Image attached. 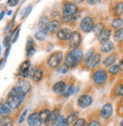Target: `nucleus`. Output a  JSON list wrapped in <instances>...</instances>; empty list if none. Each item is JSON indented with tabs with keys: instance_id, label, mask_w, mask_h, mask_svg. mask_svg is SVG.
I'll use <instances>...</instances> for the list:
<instances>
[{
	"instance_id": "nucleus-1",
	"label": "nucleus",
	"mask_w": 123,
	"mask_h": 126,
	"mask_svg": "<svg viewBox=\"0 0 123 126\" xmlns=\"http://www.w3.org/2000/svg\"><path fill=\"white\" fill-rule=\"evenodd\" d=\"M27 95V94L25 93L23 90L15 85L7 94L5 103H7L13 110L19 109L24 103Z\"/></svg>"
},
{
	"instance_id": "nucleus-2",
	"label": "nucleus",
	"mask_w": 123,
	"mask_h": 126,
	"mask_svg": "<svg viewBox=\"0 0 123 126\" xmlns=\"http://www.w3.org/2000/svg\"><path fill=\"white\" fill-rule=\"evenodd\" d=\"M83 56L84 49L82 46L75 49H69L65 54L63 63L69 70L70 69L73 70L77 66H80L83 59Z\"/></svg>"
},
{
	"instance_id": "nucleus-3",
	"label": "nucleus",
	"mask_w": 123,
	"mask_h": 126,
	"mask_svg": "<svg viewBox=\"0 0 123 126\" xmlns=\"http://www.w3.org/2000/svg\"><path fill=\"white\" fill-rule=\"evenodd\" d=\"M91 72V80L95 88H102L108 82V71L103 66H99Z\"/></svg>"
},
{
	"instance_id": "nucleus-4",
	"label": "nucleus",
	"mask_w": 123,
	"mask_h": 126,
	"mask_svg": "<svg viewBox=\"0 0 123 126\" xmlns=\"http://www.w3.org/2000/svg\"><path fill=\"white\" fill-rule=\"evenodd\" d=\"M94 88L93 86H88L87 87L82 94L78 97L77 100V106L81 109H85L88 107H90L94 100V97L92 95V93H94Z\"/></svg>"
},
{
	"instance_id": "nucleus-5",
	"label": "nucleus",
	"mask_w": 123,
	"mask_h": 126,
	"mask_svg": "<svg viewBox=\"0 0 123 126\" xmlns=\"http://www.w3.org/2000/svg\"><path fill=\"white\" fill-rule=\"evenodd\" d=\"M50 69L48 67L47 63L42 62L38 65H35L31 75V79L35 84L41 82L43 79L46 76V74Z\"/></svg>"
},
{
	"instance_id": "nucleus-6",
	"label": "nucleus",
	"mask_w": 123,
	"mask_h": 126,
	"mask_svg": "<svg viewBox=\"0 0 123 126\" xmlns=\"http://www.w3.org/2000/svg\"><path fill=\"white\" fill-rule=\"evenodd\" d=\"M63 52L62 51H52L46 60V63L48 67L51 70H57V68L61 65L63 60Z\"/></svg>"
},
{
	"instance_id": "nucleus-7",
	"label": "nucleus",
	"mask_w": 123,
	"mask_h": 126,
	"mask_svg": "<svg viewBox=\"0 0 123 126\" xmlns=\"http://www.w3.org/2000/svg\"><path fill=\"white\" fill-rule=\"evenodd\" d=\"M95 24L94 17L91 15H88L81 18L78 24V29L84 33H89L93 32Z\"/></svg>"
},
{
	"instance_id": "nucleus-8",
	"label": "nucleus",
	"mask_w": 123,
	"mask_h": 126,
	"mask_svg": "<svg viewBox=\"0 0 123 126\" xmlns=\"http://www.w3.org/2000/svg\"><path fill=\"white\" fill-rule=\"evenodd\" d=\"M33 68H34V66L31 65L30 61L26 59L19 65L17 70V74L22 79H27L29 77L31 78Z\"/></svg>"
},
{
	"instance_id": "nucleus-9",
	"label": "nucleus",
	"mask_w": 123,
	"mask_h": 126,
	"mask_svg": "<svg viewBox=\"0 0 123 126\" xmlns=\"http://www.w3.org/2000/svg\"><path fill=\"white\" fill-rule=\"evenodd\" d=\"M72 30L71 28L69 27H62L55 35L57 39V43L59 44L58 45L62 47V45H65V46L68 47V42L71 38V36L72 34Z\"/></svg>"
},
{
	"instance_id": "nucleus-10",
	"label": "nucleus",
	"mask_w": 123,
	"mask_h": 126,
	"mask_svg": "<svg viewBox=\"0 0 123 126\" xmlns=\"http://www.w3.org/2000/svg\"><path fill=\"white\" fill-rule=\"evenodd\" d=\"M62 9V16L72 18V17L79 11V7L74 2L65 1L63 2Z\"/></svg>"
},
{
	"instance_id": "nucleus-11",
	"label": "nucleus",
	"mask_w": 123,
	"mask_h": 126,
	"mask_svg": "<svg viewBox=\"0 0 123 126\" xmlns=\"http://www.w3.org/2000/svg\"><path fill=\"white\" fill-rule=\"evenodd\" d=\"M101 59H102V54L99 51H96L92 55L89 60L87 61V63H85V65L83 66L82 69H87L88 70H93L94 69L99 67V65L101 62Z\"/></svg>"
},
{
	"instance_id": "nucleus-12",
	"label": "nucleus",
	"mask_w": 123,
	"mask_h": 126,
	"mask_svg": "<svg viewBox=\"0 0 123 126\" xmlns=\"http://www.w3.org/2000/svg\"><path fill=\"white\" fill-rule=\"evenodd\" d=\"M82 36L79 30H74L71 36V38L68 42L69 49H75L81 46Z\"/></svg>"
},
{
	"instance_id": "nucleus-13",
	"label": "nucleus",
	"mask_w": 123,
	"mask_h": 126,
	"mask_svg": "<svg viewBox=\"0 0 123 126\" xmlns=\"http://www.w3.org/2000/svg\"><path fill=\"white\" fill-rule=\"evenodd\" d=\"M110 13L115 17H121L123 15V1L113 2L110 6Z\"/></svg>"
},
{
	"instance_id": "nucleus-14",
	"label": "nucleus",
	"mask_w": 123,
	"mask_h": 126,
	"mask_svg": "<svg viewBox=\"0 0 123 126\" xmlns=\"http://www.w3.org/2000/svg\"><path fill=\"white\" fill-rule=\"evenodd\" d=\"M60 111H61L60 107H55L52 110H51L49 116L47 117L45 123H44L45 125L46 126H53L55 121L57 120V119L60 116Z\"/></svg>"
},
{
	"instance_id": "nucleus-15",
	"label": "nucleus",
	"mask_w": 123,
	"mask_h": 126,
	"mask_svg": "<svg viewBox=\"0 0 123 126\" xmlns=\"http://www.w3.org/2000/svg\"><path fill=\"white\" fill-rule=\"evenodd\" d=\"M113 112V105L110 103H106L105 104L103 107L100 110V112H99V116L101 117L103 119H109L112 114Z\"/></svg>"
},
{
	"instance_id": "nucleus-16",
	"label": "nucleus",
	"mask_w": 123,
	"mask_h": 126,
	"mask_svg": "<svg viewBox=\"0 0 123 126\" xmlns=\"http://www.w3.org/2000/svg\"><path fill=\"white\" fill-rule=\"evenodd\" d=\"M50 19L47 15H42L38 21V28L39 30L43 31L46 33L49 32V24H50Z\"/></svg>"
},
{
	"instance_id": "nucleus-17",
	"label": "nucleus",
	"mask_w": 123,
	"mask_h": 126,
	"mask_svg": "<svg viewBox=\"0 0 123 126\" xmlns=\"http://www.w3.org/2000/svg\"><path fill=\"white\" fill-rule=\"evenodd\" d=\"M112 34V28L109 27H106L105 29L103 30V32L99 35V36L97 38L99 44L103 45L109 41V38Z\"/></svg>"
},
{
	"instance_id": "nucleus-18",
	"label": "nucleus",
	"mask_w": 123,
	"mask_h": 126,
	"mask_svg": "<svg viewBox=\"0 0 123 126\" xmlns=\"http://www.w3.org/2000/svg\"><path fill=\"white\" fill-rule=\"evenodd\" d=\"M111 97H122L123 96V79L117 81L111 91Z\"/></svg>"
},
{
	"instance_id": "nucleus-19",
	"label": "nucleus",
	"mask_w": 123,
	"mask_h": 126,
	"mask_svg": "<svg viewBox=\"0 0 123 126\" xmlns=\"http://www.w3.org/2000/svg\"><path fill=\"white\" fill-rule=\"evenodd\" d=\"M118 58V54L116 51L111 52L110 54H109L106 58H104V60L102 62V64L104 67L106 68H109V66H111L112 65L115 64V62L116 61Z\"/></svg>"
},
{
	"instance_id": "nucleus-20",
	"label": "nucleus",
	"mask_w": 123,
	"mask_h": 126,
	"mask_svg": "<svg viewBox=\"0 0 123 126\" xmlns=\"http://www.w3.org/2000/svg\"><path fill=\"white\" fill-rule=\"evenodd\" d=\"M15 85L18 86L20 88H21L25 91V93L26 94H28L29 93H30L31 89H32V85L31 83L27 80L26 79H21L15 83Z\"/></svg>"
},
{
	"instance_id": "nucleus-21",
	"label": "nucleus",
	"mask_w": 123,
	"mask_h": 126,
	"mask_svg": "<svg viewBox=\"0 0 123 126\" xmlns=\"http://www.w3.org/2000/svg\"><path fill=\"white\" fill-rule=\"evenodd\" d=\"M65 85H66V78L65 79L59 80V81L56 82L52 85V92L55 94L60 96L62 93L63 92V91L65 88Z\"/></svg>"
},
{
	"instance_id": "nucleus-22",
	"label": "nucleus",
	"mask_w": 123,
	"mask_h": 126,
	"mask_svg": "<svg viewBox=\"0 0 123 126\" xmlns=\"http://www.w3.org/2000/svg\"><path fill=\"white\" fill-rule=\"evenodd\" d=\"M62 29V23L59 20H51L49 28V33L50 36L56 35L57 32Z\"/></svg>"
},
{
	"instance_id": "nucleus-23",
	"label": "nucleus",
	"mask_w": 123,
	"mask_h": 126,
	"mask_svg": "<svg viewBox=\"0 0 123 126\" xmlns=\"http://www.w3.org/2000/svg\"><path fill=\"white\" fill-rule=\"evenodd\" d=\"M12 108L7 103L4 102L1 104V107H0V115L1 117L4 116H10L11 114L12 113Z\"/></svg>"
},
{
	"instance_id": "nucleus-24",
	"label": "nucleus",
	"mask_w": 123,
	"mask_h": 126,
	"mask_svg": "<svg viewBox=\"0 0 123 126\" xmlns=\"http://www.w3.org/2000/svg\"><path fill=\"white\" fill-rule=\"evenodd\" d=\"M28 126H34L39 123V112H31L27 119Z\"/></svg>"
},
{
	"instance_id": "nucleus-25",
	"label": "nucleus",
	"mask_w": 123,
	"mask_h": 126,
	"mask_svg": "<svg viewBox=\"0 0 123 126\" xmlns=\"http://www.w3.org/2000/svg\"><path fill=\"white\" fill-rule=\"evenodd\" d=\"M115 47V45L114 43L112 42V41H109L106 43L103 44L101 45V47L99 48V52L100 53H103V54H108L110 53L112 51Z\"/></svg>"
},
{
	"instance_id": "nucleus-26",
	"label": "nucleus",
	"mask_w": 123,
	"mask_h": 126,
	"mask_svg": "<svg viewBox=\"0 0 123 126\" xmlns=\"http://www.w3.org/2000/svg\"><path fill=\"white\" fill-rule=\"evenodd\" d=\"M106 26L105 25L104 23L102 21V20H100V21H98L97 22L96 24H95V26H94V28L93 30V32L94 34L95 35V36L97 38L99 36V35L100 33H101L103 32V30L105 29Z\"/></svg>"
},
{
	"instance_id": "nucleus-27",
	"label": "nucleus",
	"mask_w": 123,
	"mask_h": 126,
	"mask_svg": "<svg viewBox=\"0 0 123 126\" xmlns=\"http://www.w3.org/2000/svg\"><path fill=\"white\" fill-rule=\"evenodd\" d=\"M95 51H96V48H95L94 47H91L90 49H88V50L86 51V53H85V54H84V56H83V59H82V61H81V65H80L81 68H83V66L85 65V63H87V61L89 60V58H91V55H92Z\"/></svg>"
},
{
	"instance_id": "nucleus-28",
	"label": "nucleus",
	"mask_w": 123,
	"mask_h": 126,
	"mask_svg": "<svg viewBox=\"0 0 123 126\" xmlns=\"http://www.w3.org/2000/svg\"><path fill=\"white\" fill-rule=\"evenodd\" d=\"M51 110L49 109H43L39 112V122L41 124L45 123L47 117L49 116Z\"/></svg>"
},
{
	"instance_id": "nucleus-29",
	"label": "nucleus",
	"mask_w": 123,
	"mask_h": 126,
	"mask_svg": "<svg viewBox=\"0 0 123 126\" xmlns=\"http://www.w3.org/2000/svg\"><path fill=\"white\" fill-rule=\"evenodd\" d=\"M114 41L117 43H122L123 42V27H121L116 30L113 34Z\"/></svg>"
},
{
	"instance_id": "nucleus-30",
	"label": "nucleus",
	"mask_w": 123,
	"mask_h": 126,
	"mask_svg": "<svg viewBox=\"0 0 123 126\" xmlns=\"http://www.w3.org/2000/svg\"><path fill=\"white\" fill-rule=\"evenodd\" d=\"M78 115H79V112L77 110H73L72 111L68 116L66 117V121H67V123L69 125L72 124V123H74L77 119V117H78Z\"/></svg>"
},
{
	"instance_id": "nucleus-31",
	"label": "nucleus",
	"mask_w": 123,
	"mask_h": 126,
	"mask_svg": "<svg viewBox=\"0 0 123 126\" xmlns=\"http://www.w3.org/2000/svg\"><path fill=\"white\" fill-rule=\"evenodd\" d=\"M123 24V19L122 17H115L111 22V28L113 30H118L122 27Z\"/></svg>"
},
{
	"instance_id": "nucleus-32",
	"label": "nucleus",
	"mask_w": 123,
	"mask_h": 126,
	"mask_svg": "<svg viewBox=\"0 0 123 126\" xmlns=\"http://www.w3.org/2000/svg\"><path fill=\"white\" fill-rule=\"evenodd\" d=\"M14 121L11 116L1 117L0 119V126H13Z\"/></svg>"
},
{
	"instance_id": "nucleus-33",
	"label": "nucleus",
	"mask_w": 123,
	"mask_h": 126,
	"mask_svg": "<svg viewBox=\"0 0 123 126\" xmlns=\"http://www.w3.org/2000/svg\"><path fill=\"white\" fill-rule=\"evenodd\" d=\"M108 73L110 75V76H116L119 72H120V69H119V64H113L111 66H109L108 68Z\"/></svg>"
},
{
	"instance_id": "nucleus-34",
	"label": "nucleus",
	"mask_w": 123,
	"mask_h": 126,
	"mask_svg": "<svg viewBox=\"0 0 123 126\" xmlns=\"http://www.w3.org/2000/svg\"><path fill=\"white\" fill-rule=\"evenodd\" d=\"M69 125L67 123L66 118H65L63 115H60L57 119V120L55 121L53 126H69Z\"/></svg>"
},
{
	"instance_id": "nucleus-35",
	"label": "nucleus",
	"mask_w": 123,
	"mask_h": 126,
	"mask_svg": "<svg viewBox=\"0 0 123 126\" xmlns=\"http://www.w3.org/2000/svg\"><path fill=\"white\" fill-rule=\"evenodd\" d=\"M47 33L44 32L43 31H40V30L37 31L34 34V38L40 42L45 41V39H47Z\"/></svg>"
},
{
	"instance_id": "nucleus-36",
	"label": "nucleus",
	"mask_w": 123,
	"mask_h": 126,
	"mask_svg": "<svg viewBox=\"0 0 123 126\" xmlns=\"http://www.w3.org/2000/svg\"><path fill=\"white\" fill-rule=\"evenodd\" d=\"M35 48V42L33 40V37L29 36L27 38V42H26V46H25V51H27L31 48Z\"/></svg>"
},
{
	"instance_id": "nucleus-37",
	"label": "nucleus",
	"mask_w": 123,
	"mask_h": 126,
	"mask_svg": "<svg viewBox=\"0 0 123 126\" xmlns=\"http://www.w3.org/2000/svg\"><path fill=\"white\" fill-rule=\"evenodd\" d=\"M32 8H33V5H32L31 4H29V5L24 9L23 13H21V20H25V19H26V18L28 17V15H30V13L31 12Z\"/></svg>"
},
{
	"instance_id": "nucleus-38",
	"label": "nucleus",
	"mask_w": 123,
	"mask_h": 126,
	"mask_svg": "<svg viewBox=\"0 0 123 126\" xmlns=\"http://www.w3.org/2000/svg\"><path fill=\"white\" fill-rule=\"evenodd\" d=\"M87 121L84 118H79L77 119L73 124L72 126H86Z\"/></svg>"
},
{
	"instance_id": "nucleus-39",
	"label": "nucleus",
	"mask_w": 123,
	"mask_h": 126,
	"mask_svg": "<svg viewBox=\"0 0 123 126\" xmlns=\"http://www.w3.org/2000/svg\"><path fill=\"white\" fill-rule=\"evenodd\" d=\"M69 70V69L63 63V64H61V65L57 68V70H57V72H58L59 73L65 74V73H68Z\"/></svg>"
},
{
	"instance_id": "nucleus-40",
	"label": "nucleus",
	"mask_w": 123,
	"mask_h": 126,
	"mask_svg": "<svg viewBox=\"0 0 123 126\" xmlns=\"http://www.w3.org/2000/svg\"><path fill=\"white\" fill-rule=\"evenodd\" d=\"M87 126H102L99 121L97 119H92L87 123Z\"/></svg>"
},
{
	"instance_id": "nucleus-41",
	"label": "nucleus",
	"mask_w": 123,
	"mask_h": 126,
	"mask_svg": "<svg viewBox=\"0 0 123 126\" xmlns=\"http://www.w3.org/2000/svg\"><path fill=\"white\" fill-rule=\"evenodd\" d=\"M19 2H20L19 0H10V1L7 2V4L10 7H15L19 4Z\"/></svg>"
},
{
	"instance_id": "nucleus-42",
	"label": "nucleus",
	"mask_w": 123,
	"mask_h": 126,
	"mask_svg": "<svg viewBox=\"0 0 123 126\" xmlns=\"http://www.w3.org/2000/svg\"><path fill=\"white\" fill-rule=\"evenodd\" d=\"M27 112V109L24 110L23 113L21 114V116H20V118H19V119H18V124H21V123H23V122H24V120H25V116H26Z\"/></svg>"
},
{
	"instance_id": "nucleus-43",
	"label": "nucleus",
	"mask_w": 123,
	"mask_h": 126,
	"mask_svg": "<svg viewBox=\"0 0 123 126\" xmlns=\"http://www.w3.org/2000/svg\"><path fill=\"white\" fill-rule=\"evenodd\" d=\"M10 50H11V45H9V46L8 47V48H5V52H4V56H3V59L6 61H7V58H8V55H9V54H10Z\"/></svg>"
},
{
	"instance_id": "nucleus-44",
	"label": "nucleus",
	"mask_w": 123,
	"mask_h": 126,
	"mask_svg": "<svg viewBox=\"0 0 123 126\" xmlns=\"http://www.w3.org/2000/svg\"><path fill=\"white\" fill-rule=\"evenodd\" d=\"M53 47H54L53 43L48 42L47 45V47H46V51L47 52H51L52 51V49H53Z\"/></svg>"
},
{
	"instance_id": "nucleus-45",
	"label": "nucleus",
	"mask_w": 123,
	"mask_h": 126,
	"mask_svg": "<svg viewBox=\"0 0 123 126\" xmlns=\"http://www.w3.org/2000/svg\"><path fill=\"white\" fill-rule=\"evenodd\" d=\"M20 30H21V27L17 30V32H16L15 34V36H14V37H13V39H12V44L17 42V40H18V36H19Z\"/></svg>"
},
{
	"instance_id": "nucleus-46",
	"label": "nucleus",
	"mask_w": 123,
	"mask_h": 126,
	"mask_svg": "<svg viewBox=\"0 0 123 126\" xmlns=\"http://www.w3.org/2000/svg\"><path fill=\"white\" fill-rule=\"evenodd\" d=\"M87 4L90 5H94L98 2H100V1H98V0H87L86 1Z\"/></svg>"
},
{
	"instance_id": "nucleus-47",
	"label": "nucleus",
	"mask_w": 123,
	"mask_h": 126,
	"mask_svg": "<svg viewBox=\"0 0 123 126\" xmlns=\"http://www.w3.org/2000/svg\"><path fill=\"white\" fill-rule=\"evenodd\" d=\"M118 64H119V69H120V71L123 72V58L119 61Z\"/></svg>"
},
{
	"instance_id": "nucleus-48",
	"label": "nucleus",
	"mask_w": 123,
	"mask_h": 126,
	"mask_svg": "<svg viewBox=\"0 0 123 126\" xmlns=\"http://www.w3.org/2000/svg\"><path fill=\"white\" fill-rule=\"evenodd\" d=\"M5 62H6V61H5L3 58H2V59H1V69H2V70L3 69V67L5 66Z\"/></svg>"
},
{
	"instance_id": "nucleus-49",
	"label": "nucleus",
	"mask_w": 123,
	"mask_h": 126,
	"mask_svg": "<svg viewBox=\"0 0 123 126\" xmlns=\"http://www.w3.org/2000/svg\"><path fill=\"white\" fill-rule=\"evenodd\" d=\"M5 10H2V11H1V15H0V20H2L3 19V17L5 16Z\"/></svg>"
},
{
	"instance_id": "nucleus-50",
	"label": "nucleus",
	"mask_w": 123,
	"mask_h": 126,
	"mask_svg": "<svg viewBox=\"0 0 123 126\" xmlns=\"http://www.w3.org/2000/svg\"><path fill=\"white\" fill-rule=\"evenodd\" d=\"M12 10H10L7 12V15H8V16H11V15H12Z\"/></svg>"
},
{
	"instance_id": "nucleus-51",
	"label": "nucleus",
	"mask_w": 123,
	"mask_h": 126,
	"mask_svg": "<svg viewBox=\"0 0 123 126\" xmlns=\"http://www.w3.org/2000/svg\"><path fill=\"white\" fill-rule=\"evenodd\" d=\"M120 103H121V104H123V96H122V97H121V99H120Z\"/></svg>"
},
{
	"instance_id": "nucleus-52",
	"label": "nucleus",
	"mask_w": 123,
	"mask_h": 126,
	"mask_svg": "<svg viewBox=\"0 0 123 126\" xmlns=\"http://www.w3.org/2000/svg\"><path fill=\"white\" fill-rule=\"evenodd\" d=\"M119 126H123V119L120 122V123H119Z\"/></svg>"
},
{
	"instance_id": "nucleus-53",
	"label": "nucleus",
	"mask_w": 123,
	"mask_h": 126,
	"mask_svg": "<svg viewBox=\"0 0 123 126\" xmlns=\"http://www.w3.org/2000/svg\"><path fill=\"white\" fill-rule=\"evenodd\" d=\"M41 125H42V124L39 122V123H38L37 125H34V126H41Z\"/></svg>"
},
{
	"instance_id": "nucleus-54",
	"label": "nucleus",
	"mask_w": 123,
	"mask_h": 126,
	"mask_svg": "<svg viewBox=\"0 0 123 126\" xmlns=\"http://www.w3.org/2000/svg\"><path fill=\"white\" fill-rule=\"evenodd\" d=\"M122 19H123V15H122Z\"/></svg>"
}]
</instances>
